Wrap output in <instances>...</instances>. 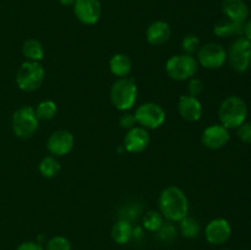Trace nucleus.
Segmentation results:
<instances>
[{
	"label": "nucleus",
	"instance_id": "f257e3e1",
	"mask_svg": "<svg viewBox=\"0 0 251 250\" xmlns=\"http://www.w3.org/2000/svg\"><path fill=\"white\" fill-rule=\"evenodd\" d=\"M159 212L171 222H180L189 213V200L178 186H168L158 199Z\"/></svg>",
	"mask_w": 251,
	"mask_h": 250
},
{
	"label": "nucleus",
	"instance_id": "f03ea898",
	"mask_svg": "<svg viewBox=\"0 0 251 250\" xmlns=\"http://www.w3.org/2000/svg\"><path fill=\"white\" fill-rule=\"evenodd\" d=\"M218 118L221 124L227 129H237L243 123L247 122V103L238 96H229L225 98L218 108Z\"/></svg>",
	"mask_w": 251,
	"mask_h": 250
},
{
	"label": "nucleus",
	"instance_id": "7ed1b4c3",
	"mask_svg": "<svg viewBox=\"0 0 251 250\" xmlns=\"http://www.w3.org/2000/svg\"><path fill=\"white\" fill-rule=\"evenodd\" d=\"M109 98L118 110L126 112L131 109L137 100V86L132 78H118L110 87Z\"/></svg>",
	"mask_w": 251,
	"mask_h": 250
},
{
	"label": "nucleus",
	"instance_id": "20e7f679",
	"mask_svg": "<svg viewBox=\"0 0 251 250\" xmlns=\"http://www.w3.org/2000/svg\"><path fill=\"white\" fill-rule=\"evenodd\" d=\"M46 76L43 65L39 61L26 60L16 73V85L24 92H33L42 86Z\"/></svg>",
	"mask_w": 251,
	"mask_h": 250
},
{
	"label": "nucleus",
	"instance_id": "39448f33",
	"mask_svg": "<svg viewBox=\"0 0 251 250\" xmlns=\"http://www.w3.org/2000/svg\"><path fill=\"white\" fill-rule=\"evenodd\" d=\"M39 126V119L36 109L29 105H24L14 112L11 127L14 134L20 139H29L36 134Z\"/></svg>",
	"mask_w": 251,
	"mask_h": 250
},
{
	"label": "nucleus",
	"instance_id": "423d86ee",
	"mask_svg": "<svg viewBox=\"0 0 251 250\" xmlns=\"http://www.w3.org/2000/svg\"><path fill=\"white\" fill-rule=\"evenodd\" d=\"M199 70V63L196 58L190 54H178L167 60L166 73L172 80L185 81L195 76Z\"/></svg>",
	"mask_w": 251,
	"mask_h": 250
},
{
	"label": "nucleus",
	"instance_id": "0eeeda50",
	"mask_svg": "<svg viewBox=\"0 0 251 250\" xmlns=\"http://www.w3.org/2000/svg\"><path fill=\"white\" fill-rule=\"evenodd\" d=\"M135 118L137 124L145 129H158L166 122V110L158 103L147 102L137 107Z\"/></svg>",
	"mask_w": 251,
	"mask_h": 250
},
{
	"label": "nucleus",
	"instance_id": "6e6552de",
	"mask_svg": "<svg viewBox=\"0 0 251 250\" xmlns=\"http://www.w3.org/2000/svg\"><path fill=\"white\" fill-rule=\"evenodd\" d=\"M228 53L230 66L237 73H245L251 66V42L244 37H239L232 44Z\"/></svg>",
	"mask_w": 251,
	"mask_h": 250
},
{
	"label": "nucleus",
	"instance_id": "1a4fd4ad",
	"mask_svg": "<svg viewBox=\"0 0 251 250\" xmlns=\"http://www.w3.org/2000/svg\"><path fill=\"white\" fill-rule=\"evenodd\" d=\"M196 60L206 69H220L228 60V53L221 44L211 42L200 47Z\"/></svg>",
	"mask_w": 251,
	"mask_h": 250
},
{
	"label": "nucleus",
	"instance_id": "9d476101",
	"mask_svg": "<svg viewBox=\"0 0 251 250\" xmlns=\"http://www.w3.org/2000/svg\"><path fill=\"white\" fill-rule=\"evenodd\" d=\"M75 139L69 130H56L51 132L47 141V149L54 157H63L70 153L74 149Z\"/></svg>",
	"mask_w": 251,
	"mask_h": 250
},
{
	"label": "nucleus",
	"instance_id": "9b49d317",
	"mask_svg": "<svg viewBox=\"0 0 251 250\" xmlns=\"http://www.w3.org/2000/svg\"><path fill=\"white\" fill-rule=\"evenodd\" d=\"M232 237V225L226 218L211 220L205 227V238L210 244L223 245Z\"/></svg>",
	"mask_w": 251,
	"mask_h": 250
},
{
	"label": "nucleus",
	"instance_id": "f8f14e48",
	"mask_svg": "<svg viewBox=\"0 0 251 250\" xmlns=\"http://www.w3.org/2000/svg\"><path fill=\"white\" fill-rule=\"evenodd\" d=\"M74 12L81 24L91 26L100 21L102 6L100 0H76L74 2Z\"/></svg>",
	"mask_w": 251,
	"mask_h": 250
},
{
	"label": "nucleus",
	"instance_id": "ddd939ff",
	"mask_svg": "<svg viewBox=\"0 0 251 250\" xmlns=\"http://www.w3.org/2000/svg\"><path fill=\"white\" fill-rule=\"evenodd\" d=\"M150 141H151V137H150L149 130L136 125L132 129L127 130L123 147L129 153H141L149 147Z\"/></svg>",
	"mask_w": 251,
	"mask_h": 250
},
{
	"label": "nucleus",
	"instance_id": "4468645a",
	"mask_svg": "<svg viewBox=\"0 0 251 250\" xmlns=\"http://www.w3.org/2000/svg\"><path fill=\"white\" fill-rule=\"evenodd\" d=\"M230 134L229 129L223 126L222 124L210 125L202 131L201 141L203 146L210 150H220L229 142Z\"/></svg>",
	"mask_w": 251,
	"mask_h": 250
},
{
	"label": "nucleus",
	"instance_id": "2eb2a0df",
	"mask_svg": "<svg viewBox=\"0 0 251 250\" xmlns=\"http://www.w3.org/2000/svg\"><path fill=\"white\" fill-rule=\"evenodd\" d=\"M178 110L184 120L190 123H195L201 119L203 113V108L198 97H193L189 95L180 96L178 100Z\"/></svg>",
	"mask_w": 251,
	"mask_h": 250
},
{
	"label": "nucleus",
	"instance_id": "dca6fc26",
	"mask_svg": "<svg viewBox=\"0 0 251 250\" xmlns=\"http://www.w3.org/2000/svg\"><path fill=\"white\" fill-rule=\"evenodd\" d=\"M222 11L226 19L238 24H244L249 16V7L244 0H223Z\"/></svg>",
	"mask_w": 251,
	"mask_h": 250
},
{
	"label": "nucleus",
	"instance_id": "f3484780",
	"mask_svg": "<svg viewBox=\"0 0 251 250\" xmlns=\"http://www.w3.org/2000/svg\"><path fill=\"white\" fill-rule=\"evenodd\" d=\"M172 36V28L169 24L164 21H154L147 27L146 39L152 46H161L167 43Z\"/></svg>",
	"mask_w": 251,
	"mask_h": 250
},
{
	"label": "nucleus",
	"instance_id": "a211bd4d",
	"mask_svg": "<svg viewBox=\"0 0 251 250\" xmlns=\"http://www.w3.org/2000/svg\"><path fill=\"white\" fill-rule=\"evenodd\" d=\"M110 73L118 78L127 77L132 70V61L126 54L117 53L109 60Z\"/></svg>",
	"mask_w": 251,
	"mask_h": 250
},
{
	"label": "nucleus",
	"instance_id": "6ab92c4d",
	"mask_svg": "<svg viewBox=\"0 0 251 250\" xmlns=\"http://www.w3.org/2000/svg\"><path fill=\"white\" fill-rule=\"evenodd\" d=\"M244 24L233 22L228 19L220 20V21L215 25V27H213V33L217 37H220V38H227V37L234 36V34L242 37Z\"/></svg>",
	"mask_w": 251,
	"mask_h": 250
},
{
	"label": "nucleus",
	"instance_id": "aec40b11",
	"mask_svg": "<svg viewBox=\"0 0 251 250\" xmlns=\"http://www.w3.org/2000/svg\"><path fill=\"white\" fill-rule=\"evenodd\" d=\"M132 235H134V228H132L130 221L120 220L113 225L112 238L117 244H126L131 240Z\"/></svg>",
	"mask_w": 251,
	"mask_h": 250
},
{
	"label": "nucleus",
	"instance_id": "412c9836",
	"mask_svg": "<svg viewBox=\"0 0 251 250\" xmlns=\"http://www.w3.org/2000/svg\"><path fill=\"white\" fill-rule=\"evenodd\" d=\"M22 54L28 61H41L44 58V47L38 39H27L22 46Z\"/></svg>",
	"mask_w": 251,
	"mask_h": 250
},
{
	"label": "nucleus",
	"instance_id": "4be33fe9",
	"mask_svg": "<svg viewBox=\"0 0 251 250\" xmlns=\"http://www.w3.org/2000/svg\"><path fill=\"white\" fill-rule=\"evenodd\" d=\"M39 173L44 176V178H54L60 172V163L54 156H47L39 162Z\"/></svg>",
	"mask_w": 251,
	"mask_h": 250
},
{
	"label": "nucleus",
	"instance_id": "5701e85b",
	"mask_svg": "<svg viewBox=\"0 0 251 250\" xmlns=\"http://www.w3.org/2000/svg\"><path fill=\"white\" fill-rule=\"evenodd\" d=\"M37 113V117L39 120H51L58 113V107L54 100H46L38 103L37 108H34Z\"/></svg>",
	"mask_w": 251,
	"mask_h": 250
},
{
	"label": "nucleus",
	"instance_id": "b1692460",
	"mask_svg": "<svg viewBox=\"0 0 251 250\" xmlns=\"http://www.w3.org/2000/svg\"><path fill=\"white\" fill-rule=\"evenodd\" d=\"M144 227L149 232H158L164 225V217L161 212L157 211H149L144 216Z\"/></svg>",
	"mask_w": 251,
	"mask_h": 250
},
{
	"label": "nucleus",
	"instance_id": "393cba45",
	"mask_svg": "<svg viewBox=\"0 0 251 250\" xmlns=\"http://www.w3.org/2000/svg\"><path fill=\"white\" fill-rule=\"evenodd\" d=\"M180 232L184 237L189 238H196L201 232L200 223L198 222V220H195L194 217H189L186 216L185 218L180 221Z\"/></svg>",
	"mask_w": 251,
	"mask_h": 250
},
{
	"label": "nucleus",
	"instance_id": "a878e982",
	"mask_svg": "<svg viewBox=\"0 0 251 250\" xmlns=\"http://www.w3.org/2000/svg\"><path fill=\"white\" fill-rule=\"evenodd\" d=\"M200 38H199L196 34H188V36L184 37L183 41H181V49H183V51L185 54L193 55L194 53H196V51L200 49Z\"/></svg>",
	"mask_w": 251,
	"mask_h": 250
},
{
	"label": "nucleus",
	"instance_id": "bb28decb",
	"mask_svg": "<svg viewBox=\"0 0 251 250\" xmlns=\"http://www.w3.org/2000/svg\"><path fill=\"white\" fill-rule=\"evenodd\" d=\"M44 250H71V243L63 235H55L47 242Z\"/></svg>",
	"mask_w": 251,
	"mask_h": 250
},
{
	"label": "nucleus",
	"instance_id": "cd10ccee",
	"mask_svg": "<svg viewBox=\"0 0 251 250\" xmlns=\"http://www.w3.org/2000/svg\"><path fill=\"white\" fill-rule=\"evenodd\" d=\"M237 136L244 144L250 145L251 144V123L245 122L237 127Z\"/></svg>",
	"mask_w": 251,
	"mask_h": 250
},
{
	"label": "nucleus",
	"instance_id": "c85d7f7f",
	"mask_svg": "<svg viewBox=\"0 0 251 250\" xmlns=\"http://www.w3.org/2000/svg\"><path fill=\"white\" fill-rule=\"evenodd\" d=\"M203 92V82L200 78L191 77L188 85V95L193 97H199Z\"/></svg>",
	"mask_w": 251,
	"mask_h": 250
},
{
	"label": "nucleus",
	"instance_id": "c756f323",
	"mask_svg": "<svg viewBox=\"0 0 251 250\" xmlns=\"http://www.w3.org/2000/svg\"><path fill=\"white\" fill-rule=\"evenodd\" d=\"M119 124L123 129H126V130L132 129V127L136 126L137 124L135 114H131V113H124V114L120 117Z\"/></svg>",
	"mask_w": 251,
	"mask_h": 250
},
{
	"label": "nucleus",
	"instance_id": "7c9ffc66",
	"mask_svg": "<svg viewBox=\"0 0 251 250\" xmlns=\"http://www.w3.org/2000/svg\"><path fill=\"white\" fill-rule=\"evenodd\" d=\"M159 232V237L162 239H167V238H173L176 235V229H174L172 225H163V227L158 230Z\"/></svg>",
	"mask_w": 251,
	"mask_h": 250
},
{
	"label": "nucleus",
	"instance_id": "2f4dec72",
	"mask_svg": "<svg viewBox=\"0 0 251 250\" xmlns=\"http://www.w3.org/2000/svg\"><path fill=\"white\" fill-rule=\"evenodd\" d=\"M16 250H44V248L42 247L39 243L36 242H25L22 244H20L17 247Z\"/></svg>",
	"mask_w": 251,
	"mask_h": 250
},
{
	"label": "nucleus",
	"instance_id": "473e14b6",
	"mask_svg": "<svg viewBox=\"0 0 251 250\" xmlns=\"http://www.w3.org/2000/svg\"><path fill=\"white\" fill-rule=\"evenodd\" d=\"M244 38H247L248 41L251 42V19L247 20L244 24V28H243V36Z\"/></svg>",
	"mask_w": 251,
	"mask_h": 250
},
{
	"label": "nucleus",
	"instance_id": "72a5a7b5",
	"mask_svg": "<svg viewBox=\"0 0 251 250\" xmlns=\"http://www.w3.org/2000/svg\"><path fill=\"white\" fill-rule=\"evenodd\" d=\"M75 1L76 0H59V2H60L61 5H64V6H71V5H74Z\"/></svg>",
	"mask_w": 251,
	"mask_h": 250
},
{
	"label": "nucleus",
	"instance_id": "f704fd0d",
	"mask_svg": "<svg viewBox=\"0 0 251 250\" xmlns=\"http://www.w3.org/2000/svg\"><path fill=\"white\" fill-rule=\"evenodd\" d=\"M222 250H230V249H222Z\"/></svg>",
	"mask_w": 251,
	"mask_h": 250
}]
</instances>
